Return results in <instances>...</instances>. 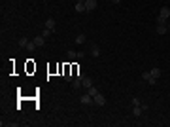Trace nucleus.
<instances>
[{"mask_svg": "<svg viewBox=\"0 0 170 127\" xmlns=\"http://www.w3.org/2000/svg\"><path fill=\"white\" fill-rule=\"evenodd\" d=\"M93 101H94V105H96V106H104V105H106V97H104L100 91L93 97Z\"/></svg>", "mask_w": 170, "mask_h": 127, "instance_id": "nucleus-1", "label": "nucleus"}, {"mask_svg": "<svg viewBox=\"0 0 170 127\" xmlns=\"http://www.w3.org/2000/svg\"><path fill=\"white\" fill-rule=\"evenodd\" d=\"M80 101H81V105H85V106H89V105H93V103H94V101H93V97H91L89 93L81 95V97H80Z\"/></svg>", "mask_w": 170, "mask_h": 127, "instance_id": "nucleus-2", "label": "nucleus"}, {"mask_svg": "<svg viewBox=\"0 0 170 127\" xmlns=\"http://www.w3.org/2000/svg\"><path fill=\"white\" fill-rule=\"evenodd\" d=\"M74 10H76L78 14H87V8H85V2H76V6H74Z\"/></svg>", "mask_w": 170, "mask_h": 127, "instance_id": "nucleus-3", "label": "nucleus"}, {"mask_svg": "<svg viewBox=\"0 0 170 127\" xmlns=\"http://www.w3.org/2000/svg\"><path fill=\"white\" fill-rule=\"evenodd\" d=\"M32 42H34V48H42V46L45 44V38L44 36H34V40H32Z\"/></svg>", "mask_w": 170, "mask_h": 127, "instance_id": "nucleus-4", "label": "nucleus"}, {"mask_svg": "<svg viewBox=\"0 0 170 127\" xmlns=\"http://www.w3.org/2000/svg\"><path fill=\"white\" fill-rule=\"evenodd\" d=\"M55 27H57V23H55V19H53V17H49L47 21H45V29H49V31H53V32H55Z\"/></svg>", "mask_w": 170, "mask_h": 127, "instance_id": "nucleus-5", "label": "nucleus"}, {"mask_svg": "<svg viewBox=\"0 0 170 127\" xmlns=\"http://www.w3.org/2000/svg\"><path fill=\"white\" fill-rule=\"evenodd\" d=\"M155 32L163 36V34H166V32H168V27H166V25H157V27H155Z\"/></svg>", "mask_w": 170, "mask_h": 127, "instance_id": "nucleus-6", "label": "nucleus"}, {"mask_svg": "<svg viewBox=\"0 0 170 127\" xmlns=\"http://www.w3.org/2000/svg\"><path fill=\"white\" fill-rule=\"evenodd\" d=\"M85 8H87V12H93L96 8V0H85Z\"/></svg>", "mask_w": 170, "mask_h": 127, "instance_id": "nucleus-7", "label": "nucleus"}, {"mask_svg": "<svg viewBox=\"0 0 170 127\" xmlns=\"http://www.w3.org/2000/svg\"><path fill=\"white\" fill-rule=\"evenodd\" d=\"M81 87H85V89H89V87H93V80L85 76V78H83V82H81Z\"/></svg>", "mask_w": 170, "mask_h": 127, "instance_id": "nucleus-8", "label": "nucleus"}, {"mask_svg": "<svg viewBox=\"0 0 170 127\" xmlns=\"http://www.w3.org/2000/svg\"><path fill=\"white\" fill-rule=\"evenodd\" d=\"M132 114H134L136 118H140V116H142V114H144V108H142V106H140V105H136L134 108H132Z\"/></svg>", "mask_w": 170, "mask_h": 127, "instance_id": "nucleus-9", "label": "nucleus"}, {"mask_svg": "<svg viewBox=\"0 0 170 127\" xmlns=\"http://www.w3.org/2000/svg\"><path fill=\"white\" fill-rule=\"evenodd\" d=\"M74 42H76L78 46H81V44H85V42H87V36H85V34H78Z\"/></svg>", "mask_w": 170, "mask_h": 127, "instance_id": "nucleus-10", "label": "nucleus"}, {"mask_svg": "<svg viewBox=\"0 0 170 127\" xmlns=\"http://www.w3.org/2000/svg\"><path fill=\"white\" fill-rule=\"evenodd\" d=\"M91 55H93V57H98V55H100V48L96 44L91 46Z\"/></svg>", "mask_w": 170, "mask_h": 127, "instance_id": "nucleus-11", "label": "nucleus"}, {"mask_svg": "<svg viewBox=\"0 0 170 127\" xmlns=\"http://www.w3.org/2000/svg\"><path fill=\"white\" fill-rule=\"evenodd\" d=\"M159 15H163V17L168 19V17H170V8H168V6H163V8H161V14H159Z\"/></svg>", "mask_w": 170, "mask_h": 127, "instance_id": "nucleus-12", "label": "nucleus"}, {"mask_svg": "<svg viewBox=\"0 0 170 127\" xmlns=\"http://www.w3.org/2000/svg\"><path fill=\"white\" fill-rule=\"evenodd\" d=\"M81 82H83V80H81V78H78V76H76V80H74V82H72V87H74V89H80V87H81Z\"/></svg>", "mask_w": 170, "mask_h": 127, "instance_id": "nucleus-13", "label": "nucleus"}, {"mask_svg": "<svg viewBox=\"0 0 170 127\" xmlns=\"http://www.w3.org/2000/svg\"><path fill=\"white\" fill-rule=\"evenodd\" d=\"M149 72H151V76H153V78H159V76H161V68H157V67H153L151 70H149Z\"/></svg>", "mask_w": 170, "mask_h": 127, "instance_id": "nucleus-14", "label": "nucleus"}, {"mask_svg": "<svg viewBox=\"0 0 170 127\" xmlns=\"http://www.w3.org/2000/svg\"><path fill=\"white\" fill-rule=\"evenodd\" d=\"M28 44H30L28 38H19V46H21V48H28Z\"/></svg>", "mask_w": 170, "mask_h": 127, "instance_id": "nucleus-15", "label": "nucleus"}, {"mask_svg": "<svg viewBox=\"0 0 170 127\" xmlns=\"http://www.w3.org/2000/svg\"><path fill=\"white\" fill-rule=\"evenodd\" d=\"M166 23H168V19H166V17H163V15L157 17V25H166Z\"/></svg>", "mask_w": 170, "mask_h": 127, "instance_id": "nucleus-16", "label": "nucleus"}, {"mask_svg": "<svg viewBox=\"0 0 170 127\" xmlns=\"http://www.w3.org/2000/svg\"><path fill=\"white\" fill-rule=\"evenodd\" d=\"M66 55H68V59H78V51H74V50H70Z\"/></svg>", "mask_w": 170, "mask_h": 127, "instance_id": "nucleus-17", "label": "nucleus"}, {"mask_svg": "<svg viewBox=\"0 0 170 127\" xmlns=\"http://www.w3.org/2000/svg\"><path fill=\"white\" fill-rule=\"evenodd\" d=\"M87 93H89L91 97H94L96 93H98V89H96V87H89V89H87Z\"/></svg>", "mask_w": 170, "mask_h": 127, "instance_id": "nucleus-18", "label": "nucleus"}, {"mask_svg": "<svg viewBox=\"0 0 170 127\" xmlns=\"http://www.w3.org/2000/svg\"><path fill=\"white\" fill-rule=\"evenodd\" d=\"M149 78H151V72H142V80H146V82H148Z\"/></svg>", "mask_w": 170, "mask_h": 127, "instance_id": "nucleus-19", "label": "nucleus"}, {"mask_svg": "<svg viewBox=\"0 0 170 127\" xmlns=\"http://www.w3.org/2000/svg\"><path fill=\"white\" fill-rule=\"evenodd\" d=\"M51 32H53V31H49V29H45V31H42V36H44V38H47V36L51 34Z\"/></svg>", "mask_w": 170, "mask_h": 127, "instance_id": "nucleus-20", "label": "nucleus"}, {"mask_svg": "<svg viewBox=\"0 0 170 127\" xmlns=\"http://www.w3.org/2000/svg\"><path fill=\"white\" fill-rule=\"evenodd\" d=\"M132 105H134V106L140 105V99H138V97H132Z\"/></svg>", "mask_w": 170, "mask_h": 127, "instance_id": "nucleus-21", "label": "nucleus"}, {"mask_svg": "<svg viewBox=\"0 0 170 127\" xmlns=\"http://www.w3.org/2000/svg\"><path fill=\"white\" fill-rule=\"evenodd\" d=\"M112 2H113V4H119V2H121V0H112Z\"/></svg>", "mask_w": 170, "mask_h": 127, "instance_id": "nucleus-22", "label": "nucleus"}, {"mask_svg": "<svg viewBox=\"0 0 170 127\" xmlns=\"http://www.w3.org/2000/svg\"><path fill=\"white\" fill-rule=\"evenodd\" d=\"M166 27H168V31H170V21H168V23H166Z\"/></svg>", "mask_w": 170, "mask_h": 127, "instance_id": "nucleus-23", "label": "nucleus"}, {"mask_svg": "<svg viewBox=\"0 0 170 127\" xmlns=\"http://www.w3.org/2000/svg\"><path fill=\"white\" fill-rule=\"evenodd\" d=\"M78 2H85V0H78Z\"/></svg>", "mask_w": 170, "mask_h": 127, "instance_id": "nucleus-24", "label": "nucleus"}]
</instances>
